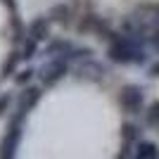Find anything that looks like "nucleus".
I'll list each match as a JSON object with an SVG mask.
<instances>
[{"label": "nucleus", "instance_id": "nucleus-1", "mask_svg": "<svg viewBox=\"0 0 159 159\" xmlns=\"http://www.w3.org/2000/svg\"><path fill=\"white\" fill-rule=\"evenodd\" d=\"M107 57L116 64H145L147 55L140 45V40L135 36H121L114 38L112 45L107 48Z\"/></svg>", "mask_w": 159, "mask_h": 159}, {"label": "nucleus", "instance_id": "nucleus-2", "mask_svg": "<svg viewBox=\"0 0 159 159\" xmlns=\"http://www.w3.org/2000/svg\"><path fill=\"white\" fill-rule=\"evenodd\" d=\"M119 102H121V107H124L128 114H138L140 109H143V102H145V93H143V88H140V86L128 83V86L121 88Z\"/></svg>", "mask_w": 159, "mask_h": 159}, {"label": "nucleus", "instance_id": "nucleus-3", "mask_svg": "<svg viewBox=\"0 0 159 159\" xmlns=\"http://www.w3.org/2000/svg\"><path fill=\"white\" fill-rule=\"evenodd\" d=\"M66 69H69V64H66L62 57H55V60L45 62V64L40 66V81H43V86H55V83H60V81L64 79Z\"/></svg>", "mask_w": 159, "mask_h": 159}, {"label": "nucleus", "instance_id": "nucleus-4", "mask_svg": "<svg viewBox=\"0 0 159 159\" xmlns=\"http://www.w3.org/2000/svg\"><path fill=\"white\" fill-rule=\"evenodd\" d=\"M38 100H40V88H38V86L26 88V90H24V93L19 95V100H17V112L29 114V112L33 109V107L38 105Z\"/></svg>", "mask_w": 159, "mask_h": 159}, {"label": "nucleus", "instance_id": "nucleus-5", "mask_svg": "<svg viewBox=\"0 0 159 159\" xmlns=\"http://www.w3.org/2000/svg\"><path fill=\"white\" fill-rule=\"evenodd\" d=\"M48 36H50V17H36L29 24V38L38 43V40H45Z\"/></svg>", "mask_w": 159, "mask_h": 159}, {"label": "nucleus", "instance_id": "nucleus-6", "mask_svg": "<svg viewBox=\"0 0 159 159\" xmlns=\"http://www.w3.org/2000/svg\"><path fill=\"white\" fill-rule=\"evenodd\" d=\"M105 74H107L105 66L98 64V62H90V60H88L86 64H81V69H79V76L86 79V81H102Z\"/></svg>", "mask_w": 159, "mask_h": 159}, {"label": "nucleus", "instance_id": "nucleus-7", "mask_svg": "<svg viewBox=\"0 0 159 159\" xmlns=\"http://www.w3.org/2000/svg\"><path fill=\"white\" fill-rule=\"evenodd\" d=\"M133 159H159V147L152 140H140V143H135Z\"/></svg>", "mask_w": 159, "mask_h": 159}, {"label": "nucleus", "instance_id": "nucleus-8", "mask_svg": "<svg viewBox=\"0 0 159 159\" xmlns=\"http://www.w3.org/2000/svg\"><path fill=\"white\" fill-rule=\"evenodd\" d=\"M121 138H124L126 145H131V143H140V128L135 126V124H131V121H126V124L121 126Z\"/></svg>", "mask_w": 159, "mask_h": 159}, {"label": "nucleus", "instance_id": "nucleus-9", "mask_svg": "<svg viewBox=\"0 0 159 159\" xmlns=\"http://www.w3.org/2000/svg\"><path fill=\"white\" fill-rule=\"evenodd\" d=\"M71 48H74V45L69 43V40H52V43L45 48V52H48V55H57V52H62V57H64V55L69 52Z\"/></svg>", "mask_w": 159, "mask_h": 159}, {"label": "nucleus", "instance_id": "nucleus-10", "mask_svg": "<svg viewBox=\"0 0 159 159\" xmlns=\"http://www.w3.org/2000/svg\"><path fill=\"white\" fill-rule=\"evenodd\" d=\"M48 17H50L52 21H57V24H64V21L69 19V7H66V5H55Z\"/></svg>", "mask_w": 159, "mask_h": 159}, {"label": "nucleus", "instance_id": "nucleus-11", "mask_svg": "<svg viewBox=\"0 0 159 159\" xmlns=\"http://www.w3.org/2000/svg\"><path fill=\"white\" fill-rule=\"evenodd\" d=\"M19 60H21V52H12L10 57H7V62L2 64V76H12L14 74V69H17V64H19Z\"/></svg>", "mask_w": 159, "mask_h": 159}, {"label": "nucleus", "instance_id": "nucleus-12", "mask_svg": "<svg viewBox=\"0 0 159 159\" xmlns=\"http://www.w3.org/2000/svg\"><path fill=\"white\" fill-rule=\"evenodd\" d=\"M36 50H38V43H36L33 38H26L24 43H21V57H24V60L36 57Z\"/></svg>", "mask_w": 159, "mask_h": 159}, {"label": "nucleus", "instance_id": "nucleus-13", "mask_svg": "<svg viewBox=\"0 0 159 159\" xmlns=\"http://www.w3.org/2000/svg\"><path fill=\"white\" fill-rule=\"evenodd\" d=\"M147 124H150V126H159V102H154L152 107H150V109H147Z\"/></svg>", "mask_w": 159, "mask_h": 159}, {"label": "nucleus", "instance_id": "nucleus-14", "mask_svg": "<svg viewBox=\"0 0 159 159\" xmlns=\"http://www.w3.org/2000/svg\"><path fill=\"white\" fill-rule=\"evenodd\" d=\"M33 74H36L33 69H24V71H19L17 76H14V83H17V86H26L29 81L33 79Z\"/></svg>", "mask_w": 159, "mask_h": 159}, {"label": "nucleus", "instance_id": "nucleus-15", "mask_svg": "<svg viewBox=\"0 0 159 159\" xmlns=\"http://www.w3.org/2000/svg\"><path fill=\"white\" fill-rule=\"evenodd\" d=\"M10 102H12L10 95H2V98H0V114H5V109L10 107Z\"/></svg>", "mask_w": 159, "mask_h": 159}, {"label": "nucleus", "instance_id": "nucleus-16", "mask_svg": "<svg viewBox=\"0 0 159 159\" xmlns=\"http://www.w3.org/2000/svg\"><path fill=\"white\" fill-rule=\"evenodd\" d=\"M2 5H7V10H10V12H17V0H2Z\"/></svg>", "mask_w": 159, "mask_h": 159}, {"label": "nucleus", "instance_id": "nucleus-17", "mask_svg": "<svg viewBox=\"0 0 159 159\" xmlns=\"http://www.w3.org/2000/svg\"><path fill=\"white\" fill-rule=\"evenodd\" d=\"M131 157H133V154L128 152V147H124V150H121V154H119L116 159H131Z\"/></svg>", "mask_w": 159, "mask_h": 159}, {"label": "nucleus", "instance_id": "nucleus-18", "mask_svg": "<svg viewBox=\"0 0 159 159\" xmlns=\"http://www.w3.org/2000/svg\"><path fill=\"white\" fill-rule=\"evenodd\" d=\"M150 74H152V76H157V79H159V62H154V64L150 66Z\"/></svg>", "mask_w": 159, "mask_h": 159}]
</instances>
